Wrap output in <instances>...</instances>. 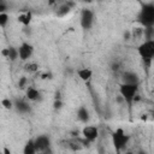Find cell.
<instances>
[{"label":"cell","mask_w":154,"mask_h":154,"mask_svg":"<svg viewBox=\"0 0 154 154\" xmlns=\"http://www.w3.org/2000/svg\"><path fill=\"white\" fill-rule=\"evenodd\" d=\"M61 107V102L60 101H55L54 102V108H60Z\"/></svg>","instance_id":"603a6c76"},{"label":"cell","mask_w":154,"mask_h":154,"mask_svg":"<svg viewBox=\"0 0 154 154\" xmlns=\"http://www.w3.org/2000/svg\"><path fill=\"white\" fill-rule=\"evenodd\" d=\"M25 70L28 72H36L38 70V65L36 63H29L25 65Z\"/></svg>","instance_id":"e0dca14e"},{"label":"cell","mask_w":154,"mask_h":154,"mask_svg":"<svg viewBox=\"0 0 154 154\" xmlns=\"http://www.w3.org/2000/svg\"><path fill=\"white\" fill-rule=\"evenodd\" d=\"M123 83H128V84H137L138 83V77L136 73L134 72H125L123 76Z\"/></svg>","instance_id":"8fae6325"},{"label":"cell","mask_w":154,"mask_h":154,"mask_svg":"<svg viewBox=\"0 0 154 154\" xmlns=\"http://www.w3.org/2000/svg\"><path fill=\"white\" fill-rule=\"evenodd\" d=\"M25 82H26V78L23 77V78L19 81V83H18V84H19V88H24V87H25Z\"/></svg>","instance_id":"7402d4cb"},{"label":"cell","mask_w":154,"mask_h":154,"mask_svg":"<svg viewBox=\"0 0 154 154\" xmlns=\"http://www.w3.org/2000/svg\"><path fill=\"white\" fill-rule=\"evenodd\" d=\"M82 135L87 141L94 142L99 137V129L94 125H85L82 130Z\"/></svg>","instance_id":"5b68a950"},{"label":"cell","mask_w":154,"mask_h":154,"mask_svg":"<svg viewBox=\"0 0 154 154\" xmlns=\"http://www.w3.org/2000/svg\"><path fill=\"white\" fill-rule=\"evenodd\" d=\"M94 22V13L90 10H83L81 12V26L83 29H89Z\"/></svg>","instance_id":"8992f818"},{"label":"cell","mask_w":154,"mask_h":154,"mask_svg":"<svg viewBox=\"0 0 154 154\" xmlns=\"http://www.w3.org/2000/svg\"><path fill=\"white\" fill-rule=\"evenodd\" d=\"M8 23V14L7 13H0V26L5 28Z\"/></svg>","instance_id":"ac0fdd59"},{"label":"cell","mask_w":154,"mask_h":154,"mask_svg":"<svg viewBox=\"0 0 154 154\" xmlns=\"http://www.w3.org/2000/svg\"><path fill=\"white\" fill-rule=\"evenodd\" d=\"M17 49H18V58H19L20 60H23V61L28 60V59L32 55V53H34V47H32V45H30V43H28V42H22L20 46H19Z\"/></svg>","instance_id":"277c9868"},{"label":"cell","mask_w":154,"mask_h":154,"mask_svg":"<svg viewBox=\"0 0 154 154\" xmlns=\"http://www.w3.org/2000/svg\"><path fill=\"white\" fill-rule=\"evenodd\" d=\"M10 49V54H8V59H11L12 61H14L18 58V49L14 47H8Z\"/></svg>","instance_id":"2e32d148"},{"label":"cell","mask_w":154,"mask_h":154,"mask_svg":"<svg viewBox=\"0 0 154 154\" xmlns=\"http://www.w3.org/2000/svg\"><path fill=\"white\" fill-rule=\"evenodd\" d=\"M34 144L37 152H42L49 147V137L46 135H40L34 140Z\"/></svg>","instance_id":"ba28073f"},{"label":"cell","mask_w":154,"mask_h":154,"mask_svg":"<svg viewBox=\"0 0 154 154\" xmlns=\"http://www.w3.org/2000/svg\"><path fill=\"white\" fill-rule=\"evenodd\" d=\"M6 10H7V6L5 2H0V13H6Z\"/></svg>","instance_id":"44dd1931"},{"label":"cell","mask_w":154,"mask_h":154,"mask_svg":"<svg viewBox=\"0 0 154 154\" xmlns=\"http://www.w3.org/2000/svg\"><path fill=\"white\" fill-rule=\"evenodd\" d=\"M1 106L5 108V109H12L13 108V101L8 97H4L1 100Z\"/></svg>","instance_id":"9a60e30c"},{"label":"cell","mask_w":154,"mask_h":154,"mask_svg":"<svg viewBox=\"0 0 154 154\" xmlns=\"http://www.w3.org/2000/svg\"><path fill=\"white\" fill-rule=\"evenodd\" d=\"M125 154H132V153H125Z\"/></svg>","instance_id":"d4e9b609"},{"label":"cell","mask_w":154,"mask_h":154,"mask_svg":"<svg viewBox=\"0 0 154 154\" xmlns=\"http://www.w3.org/2000/svg\"><path fill=\"white\" fill-rule=\"evenodd\" d=\"M140 154H146V153H140Z\"/></svg>","instance_id":"484cf974"},{"label":"cell","mask_w":154,"mask_h":154,"mask_svg":"<svg viewBox=\"0 0 154 154\" xmlns=\"http://www.w3.org/2000/svg\"><path fill=\"white\" fill-rule=\"evenodd\" d=\"M129 140H130V136L126 135L125 131L122 128L116 129L114 132L112 134V143H113V146H114V148L118 153L126 147Z\"/></svg>","instance_id":"7a4b0ae2"},{"label":"cell","mask_w":154,"mask_h":154,"mask_svg":"<svg viewBox=\"0 0 154 154\" xmlns=\"http://www.w3.org/2000/svg\"><path fill=\"white\" fill-rule=\"evenodd\" d=\"M77 75H78V77L83 82H88L93 77V71L90 69H88V67H82V69H78L77 70Z\"/></svg>","instance_id":"30bf717a"},{"label":"cell","mask_w":154,"mask_h":154,"mask_svg":"<svg viewBox=\"0 0 154 154\" xmlns=\"http://www.w3.org/2000/svg\"><path fill=\"white\" fill-rule=\"evenodd\" d=\"M37 150L35 148V144H34V140H30L28 141L25 144H24V148H23V154H36Z\"/></svg>","instance_id":"4fadbf2b"},{"label":"cell","mask_w":154,"mask_h":154,"mask_svg":"<svg viewBox=\"0 0 154 154\" xmlns=\"http://www.w3.org/2000/svg\"><path fill=\"white\" fill-rule=\"evenodd\" d=\"M25 96H26V99L30 100V101H36V100H38V97H40V91H38V89H36L35 87L29 85V87H26V89H25Z\"/></svg>","instance_id":"9c48e42d"},{"label":"cell","mask_w":154,"mask_h":154,"mask_svg":"<svg viewBox=\"0 0 154 154\" xmlns=\"http://www.w3.org/2000/svg\"><path fill=\"white\" fill-rule=\"evenodd\" d=\"M4 154H11V150L8 148H4Z\"/></svg>","instance_id":"cb8c5ba5"},{"label":"cell","mask_w":154,"mask_h":154,"mask_svg":"<svg viewBox=\"0 0 154 154\" xmlns=\"http://www.w3.org/2000/svg\"><path fill=\"white\" fill-rule=\"evenodd\" d=\"M137 52L143 60H152V58L154 57V40L150 38L142 42L138 46Z\"/></svg>","instance_id":"3957f363"},{"label":"cell","mask_w":154,"mask_h":154,"mask_svg":"<svg viewBox=\"0 0 154 154\" xmlns=\"http://www.w3.org/2000/svg\"><path fill=\"white\" fill-rule=\"evenodd\" d=\"M138 91V84H128V83H122L119 85V93L124 102L131 105L132 101H135V97L137 96Z\"/></svg>","instance_id":"6da1fadb"},{"label":"cell","mask_w":154,"mask_h":154,"mask_svg":"<svg viewBox=\"0 0 154 154\" xmlns=\"http://www.w3.org/2000/svg\"><path fill=\"white\" fill-rule=\"evenodd\" d=\"M17 108H18V111H20V112H28L30 108H29V106L24 102V101H20V102H18V105H17Z\"/></svg>","instance_id":"d6986e66"},{"label":"cell","mask_w":154,"mask_h":154,"mask_svg":"<svg viewBox=\"0 0 154 154\" xmlns=\"http://www.w3.org/2000/svg\"><path fill=\"white\" fill-rule=\"evenodd\" d=\"M17 19H18V22H19L20 24H23L24 26H28V25L30 24V22H31V12L20 13Z\"/></svg>","instance_id":"7c38bea8"},{"label":"cell","mask_w":154,"mask_h":154,"mask_svg":"<svg viewBox=\"0 0 154 154\" xmlns=\"http://www.w3.org/2000/svg\"><path fill=\"white\" fill-rule=\"evenodd\" d=\"M141 19H142L143 24L152 25L153 19H154V8L152 6H144L143 10L141 11Z\"/></svg>","instance_id":"52a82bcc"},{"label":"cell","mask_w":154,"mask_h":154,"mask_svg":"<svg viewBox=\"0 0 154 154\" xmlns=\"http://www.w3.org/2000/svg\"><path fill=\"white\" fill-rule=\"evenodd\" d=\"M0 54H1L4 58H8V54H10V49H8V47L2 48V49H1V52H0Z\"/></svg>","instance_id":"ffe728a7"},{"label":"cell","mask_w":154,"mask_h":154,"mask_svg":"<svg viewBox=\"0 0 154 154\" xmlns=\"http://www.w3.org/2000/svg\"><path fill=\"white\" fill-rule=\"evenodd\" d=\"M77 116H78V119L81 122H84V123L89 119V112L85 107H79L77 111Z\"/></svg>","instance_id":"5bb4252c"}]
</instances>
